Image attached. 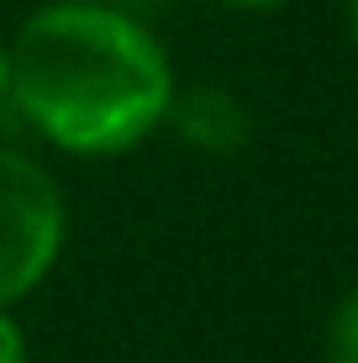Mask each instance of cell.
I'll return each mask as SVG.
<instances>
[{
    "mask_svg": "<svg viewBox=\"0 0 358 363\" xmlns=\"http://www.w3.org/2000/svg\"><path fill=\"white\" fill-rule=\"evenodd\" d=\"M227 6H279V0H227Z\"/></svg>",
    "mask_w": 358,
    "mask_h": 363,
    "instance_id": "8",
    "label": "cell"
},
{
    "mask_svg": "<svg viewBox=\"0 0 358 363\" xmlns=\"http://www.w3.org/2000/svg\"><path fill=\"white\" fill-rule=\"evenodd\" d=\"M6 95L47 143L101 158L142 143L174 100L169 58L116 6H43L6 48Z\"/></svg>",
    "mask_w": 358,
    "mask_h": 363,
    "instance_id": "1",
    "label": "cell"
},
{
    "mask_svg": "<svg viewBox=\"0 0 358 363\" xmlns=\"http://www.w3.org/2000/svg\"><path fill=\"white\" fill-rule=\"evenodd\" d=\"M0 363H27V342H21V327L6 316V306H0Z\"/></svg>",
    "mask_w": 358,
    "mask_h": 363,
    "instance_id": "5",
    "label": "cell"
},
{
    "mask_svg": "<svg viewBox=\"0 0 358 363\" xmlns=\"http://www.w3.org/2000/svg\"><path fill=\"white\" fill-rule=\"evenodd\" d=\"M348 32H353V43H358V0H348Z\"/></svg>",
    "mask_w": 358,
    "mask_h": 363,
    "instance_id": "6",
    "label": "cell"
},
{
    "mask_svg": "<svg viewBox=\"0 0 358 363\" xmlns=\"http://www.w3.org/2000/svg\"><path fill=\"white\" fill-rule=\"evenodd\" d=\"M64 247V195L32 158L0 147V306L43 284Z\"/></svg>",
    "mask_w": 358,
    "mask_h": 363,
    "instance_id": "2",
    "label": "cell"
},
{
    "mask_svg": "<svg viewBox=\"0 0 358 363\" xmlns=\"http://www.w3.org/2000/svg\"><path fill=\"white\" fill-rule=\"evenodd\" d=\"M174 111V127L184 143L206 147V153H237L242 143L253 137V116L237 95H227L221 84H201L184 100H169Z\"/></svg>",
    "mask_w": 358,
    "mask_h": 363,
    "instance_id": "3",
    "label": "cell"
},
{
    "mask_svg": "<svg viewBox=\"0 0 358 363\" xmlns=\"http://www.w3.org/2000/svg\"><path fill=\"white\" fill-rule=\"evenodd\" d=\"M0 106H6V43H0Z\"/></svg>",
    "mask_w": 358,
    "mask_h": 363,
    "instance_id": "7",
    "label": "cell"
},
{
    "mask_svg": "<svg viewBox=\"0 0 358 363\" xmlns=\"http://www.w3.org/2000/svg\"><path fill=\"white\" fill-rule=\"evenodd\" d=\"M327 363H358V284L342 290L327 321Z\"/></svg>",
    "mask_w": 358,
    "mask_h": 363,
    "instance_id": "4",
    "label": "cell"
}]
</instances>
